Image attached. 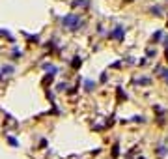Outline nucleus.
I'll use <instances>...</instances> for the list:
<instances>
[{"mask_svg":"<svg viewBox=\"0 0 168 159\" xmlns=\"http://www.w3.org/2000/svg\"><path fill=\"white\" fill-rule=\"evenodd\" d=\"M62 25L66 26V28H69V30H77L79 26L82 25V21L79 17H75V15H67V17L62 19Z\"/></svg>","mask_w":168,"mask_h":159,"instance_id":"nucleus-1","label":"nucleus"},{"mask_svg":"<svg viewBox=\"0 0 168 159\" xmlns=\"http://www.w3.org/2000/svg\"><path fill=\"white\" fill-rule=\"evenodd\" d=\"M112 36H114L116 39H122V38H123V28H122V26H118V28L112 32Z\"/></svg>","mask_w":168,"mask_h":159,"instance_id":"nucleus-2","label":"nucleus"},{"mask_svg":"<svg viewBox=\"0 0 168 159\" xmlns=\"http://www.w3.org/2000/svg\"><path fill=\"white\" fill-rule=\"evenodd\" d=\"M94 86H95V82H94V81H86V90H92Z\"/></svg>","mask_w":168,"mask_h":159,"instance_id":"nucleus-3","label":"nucleus"},{"mask_svg":"<svg viewBox=\"0 0 168 159\" xmlns=\"http://www.w3.org/2000/svg\"><path fill=\"white\" fill-rule=\"evenodd\" d=\"M138 84H150V79H140V81H137Z\"/></svg>","mask_w":168,"mask_h":159,"instance_id":"nucleus-4","label":"nucleus"},{"mask_svg":"<svg viewBox=\"0 0 168 159\" xmlns=\"http://www.w3.org/2000/svg\"><path fill=\"white\" fill-rule=\"evenodd\" d=\"M165 77H166V81H168V71H166V73H165Z\"/></svg>","mask_w":168,"mask_h":159,"instance_id":"nucleus-5","label":"nucleus"},{"mask_svg":"<svg viewBox=\"0 0 168 159\" xmlns=\"http://www.w3.org/2000/svg\"><path fill=\"white\" fill-rule=\"evenodd\" d=\"M166 58H168V49H166Z\"/></svg>","mask_w":168,"mask_h":159,"instance_id":"nucleus-6","label":"nucleus"}]
</instances>
